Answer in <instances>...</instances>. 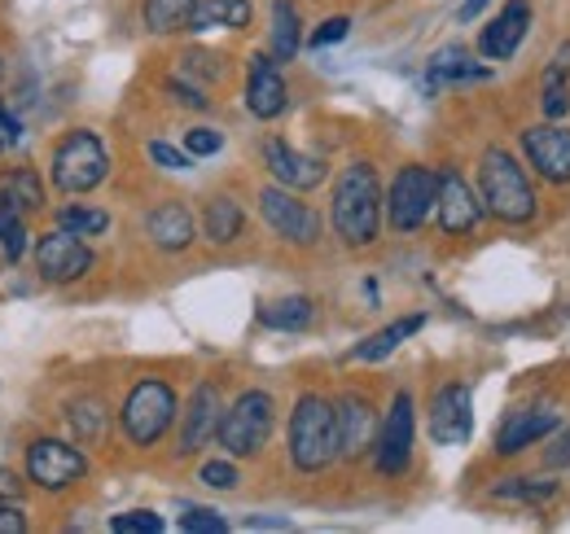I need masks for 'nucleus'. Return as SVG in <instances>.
I'll use <instances>...</instances> for the list:
<instances>
[{
    "mask_svg": "<svg viewBox=\"0 0 570 534\" xmlns=\"http://www.w3.org/2000/svg\"><path fill=\"white\" fill-rule=\"evenodd\" d=\"M382 210H386V194L382 180L368 162H347L338 185H334V233L343 246L364 250L377 241L382 233Z\"/></svg>",
    "mask_w": 570,
    "mask_h": 534,
    "instance_id": "obj_1",
    "label": "nucleus"
},
{
    "mask_svg": "<svg viewBox=\"0 0 570 534\" xmlns=\"http://www.w3.org/2000/svg\"><path fill=\"white\" fill-rule=\"evenodd\" d=\"M289 465L298 473H321L338 461V416L325 395H298L289 412Z\"/></svg>",
    "mask_w": 570,
    "mask_h": 534,
    "instance_id": "obj_2",
    "label": "nucleus"
},
{
    "mask_svg": "<svg viewBox=\"0 0 570 534\" xmlns=\"http://www.w3.org/2000/svg\"><path fill=\"white\" fill-rule=\"evenodd\" d=\"M479 194L483 210L504 224H531L535 219V189L522 171V162L509 149H488L479 162Z\"/></svg>",
    "mask_w": 570,
    "mask_h": 534,
    "instance_id": "obj_3",
    "label": "nucleus"
},
{
    "mask_svg": "<svg viewBox=\"0 0 570 534\" xmlns=\"http://www.w3.org/2000/svg\"><path fill=\"white\" fill-rule=\"evenodd\" d=\"M273 425H277V403H273V395L268 390H242L237 399L228 403V412L219 416L215 443L224 447V456L250 461V456H259L268 447Z\"/></svg>",
    "mask_w": 570,
    "mask_h": 534,
    "instance_id": "obj_4",
    "label": "nucleus"
},
{
    "mask_svg": "<svg viewBox=\"0 0 570 534\" xmlns=\"http://www.w3.org/2000/svg\"><path fill=\"white\" fill-rule=\"evenodd\" d=\"M176 412H180L176 390H171L167 382H158V377H145V382H137V386L128 390L124 412H119L124 438H128L132 447H154V443L171 429Z\"/></svg>",
    "mask_w": 570,
    "mask_h": 534,
    "instance_id": "obj_5",
    "label": "nucleus"
},
{
    "mask_svg": "<svg viewBox=\"0 0 570 534\" xmlns=\"http://www.w3.org/2000/svg\"><path fill=\"white\" fill-rule=\"evenodd\" d=\"M110 171V154L97 132H67L53 149V185L62 194H92Z\"/></svg>",
    "mask_w": 570,
    "mask_h": 534,
    "instance_id": "obj_6",
    "label": "nucleus"
},
{
    "mask_svg": "<svg viewBox=\"0 0 570 534\" xmlns=\"http://www.w3.org/2000/svg\"><path fill=\"white\" fill-rule=\"evenodd\" d=\"M434 194H439V176L430 167H422V162L400 167V176L386 189V219H391V228L400 237L417 233L430 219V210H434Z\"/></svg>",
    "mask_w": 570,
    "mask_h": 534,
    "instance_id": "obj_7",
    "label": "nucleus"
},
{
    "mask_svg": "<svg viewBox=\"0 0 570 534\" xmlns=\"http://www.w3.org/2000/svg\"><path fill=\"white\" fill-rule=\"evenodd\" d=\"M413 443H417V412H413V395L400 390L391 399L386 421L377 425V438H373V465L382 477H404L413 465Z\"/></svg>",
    "mask_w": 570,
    "mask_h": 534,
    "instance_id": "obj_8",
    "label": "nucleus"
},
{
    "mask_svg": "<svg viewBox=\"0 0 570 534\" xmlns=\"http://www.w3.org/2000/svg\"><path fill=\"white\" fill-rule=\"evenodd\" d=\"M259 215L289 246H316L321 241V215L303 198H294V189H285V185L259 189Z\"/></svg>",
    "mask_w": 570,
    "mask_h": 534,
    "instance_id": "obj_9",
    "label": "nucleus"
},
{
    "mask_svg": "<svg viewBox=\"0 0 570 534\" xmlns=\"http://www.w3.org/2000/svg\"><path fill=\"white\" fill-rule=\"evenodd\" d=\"M88 473V461L83 452L62 443V438H36L27 447V477L40 486V491H71L75 482H83Z\"/></svg>",
    "mask_w": 570,
    "mask_h": 534,
    "instance_id": "obj_10",
    "label": "nucleus"
},
{
    "mask_svg": "<svg viewBox=\"0 0 570 534\" xmlns=\"http://www.w3.org/2000/svg\"><path fill=\"white\" fill-rule=\"evenodd\" d=\"M434 215H439V228L448 237H470L483 219V198L470 189V180L456 171V167H443L439 171V194H434Z\"/></svg>",
    "mask_w": 570,
    "mask_h": 534,
    "instance_id": "obj_11",
    "label": "nucleus"
},
{
    "mask_svg": "<svg viewBox=\"0 0 570 534\" xmlns=\"http://www.w3.org/2000/svg\"><path fill=\"white\" fill-rule=\"evenodd\" d=\"M474 434V395L465 382H448L430 399V438L443 447H461Z\"/></svg>",
    "mask_w": 570,
    "mask_h": 534,
    "instance_id": "obj_12",
    "label": "nucleus"
},
{
    "mask_svg": "<svg viewBox=\"0 0 570 534\" xmlns=\"http://www.w3.org/2000/svg\"><path fill=\"white\" fill-rule=\"evenodd\" d=\"M36 267L49 285H71L79 280L88 267H92V250L83 246V237L71 228H58V233H45L36 241Z\"/></svg>",
    "mask_w": 570,
    "mask_h": 534,
    "instance_id": "obj_13",
    "label": "nucleus"
},
{
    "mask_svg": "<svg viewBox=\"0 0 570 534\" xmlns=\"http://www.w3.org/2000/svg\"><path fill=\"white\" fill-rule=\"evenodd\" d=\"M522 154L531 162L535 176H544L549 185H570V132L553 123H535L522 132Z\"/></svg>",
    "mask_w": 570,
    "mask_h": 534,
    "instance_id": "obj_14",
    "label": "nucleus"
},
{
    "mask_svg": "<svg viewBox=\"0 0 570 534\" xmlns=\"http://www.w3.org/2000/svg\"><path fill=\"white\" fill-rule=\"evenodd\" d=\"M264 167L273 171L277 185L294 189V194H307V189L325 185V176H330V167H325L321 158L298 154L294 145H285L282 136H268V140H264Z\"/></svg>",
    "mask_w": 570,
    "mask_h": 534,
    "instance_id": "obj_15",
    "label": "nucleus"
},
{
    "mask_svg": "<svg viewBox=\"0 0 570 534\" xmlns=\"http://www.w3.org/2000/svg\"><path fill=\"white\" fill-rule=\"evenodd\" d=\"M219 416H224V399H219V386L215 382H203L194 395H189V407H185V421H180V443H176V456H198L219 429Z\"/></svg>",
    "mask_w": 570,
    "mask_h": 534,
    "instance_id": "obj_16",
    "label": "nucleus"
},
{
    "mask_svg": "<svg viewBox=\"0 0 570 534\" xmlns=\"http://www.w3.org/2000/svg\"><path fill=\"white\" fill-rule=\"evenodd\" d=\"M562 429V416H558V407H518V412H509L504 421H500L497 429V456H518V452H527L531 443H540V438H549V434H558Z\"/></svg>",
    "mask_w": 570,
    "mask_h": 534,
    "instance_id": "obj_17",
    "label": "nucleus"
},
{
    "mask_svg": "<svg viewBox=\"0 0 570 534\" xmlns=\"http://www.w3.org/2000/svg\"><path fill=\"white\" fill-rule=\"evenodd\" d=\"M527 31H531V4L527 0H504V9H500L497 18L483 27V36H479V58H492V62L513 58L522 49Z\"/></svg>",
    "mask_w": 570,
    "mask_h": 534,
    "instance_id": "obj_18",
    "label": "nucleus"
},
{
    "mask_svg": "<svg viewBox=\"0 0 570 534\" xmlns=\"http://www.w3.org/2000/svg\"><path fill=\"white\" fill-rule=\"evenodd\" d=\"M334 416H338V456L343 461H360L373 447V438H377L373 403L352 390V395H343V399L334 403Z\"/></svg>",
    "mask_w": 570,
    "mask_h": 534,
    "instance_id": "obj_19",
    "label": "nucleus"
},
{
    "mask_svg": "<svg viewBox=\"0 0 570 534\" xmlns=\"http://www.w3.org/2000/svg\"><path fill=\"white\" fill-rule=\"evenodd\" d=\"M285 106H289V88H285L282 70L268 53H255L250 58V70H246V110L255 119H277Z\"/></svg>",
    "mask_w": 570,
    "mask_h": 534,
    "instance_id": "obj_20",
    "label": "nucleus"
},
{
    "mask_svg": "<svg viewBox=\"0 0 570 534\" xmlns=\"http://www.w3.org/2000/svg\"><path fill=\"white\" fill-rule=\"evenodd\" d=\"M145 233H149V241L158 246V250H189L194 246V237H198V224H194V215H189V206H180V201H163V206H154L149 215H145Z\"/></svg>",
    "mask_w": 570,
    "mask_h": 534,
    "instance_id": "obj_21",
    "label": "nucleus"
},
{
    "mask_svg": "<svg viewBox=\"0 0 570 534\" xmlns=\"http://www.w3.org/2000/svg\"><path fill=\"white\" fill-rule=\"evenodd\" d=\"M426 329V316L422 312H413V316H400V320H391L386 329H377L373 337H364L356 350H352V359L356 364H377V359H386L395 346H404L413 334H422Z\"/></svg>",
    "mask_w": 570,
    "mask_h": 534,
    "instance_id": "obj_22",
    "label": "nucleus"
},
{
    "mask_svg": "<svg viewBox=\"0 0 570 534\" xmlns=\"http://www.w3.org/2000/svg\"><path fill=\"white\" fill-rule=\"evenodd\" d=\"M250 18H255L250 0H194V9H189V31H212V27H233V31H242V27H250Z\"/></svg>",
    "mask_w": 570,
    "mask_h": 534,
    "instance_id": "obj_23",
    "label": "nucleus"
},
{
    "mask_svg": "<svg viewBox=\"0 0 570 534\" xmlns=\"http://www.w3.org/2000/svg\"><path fill=\"white\" fill-rule=\"evenodd\" d=\"M312 320H316V307H312V298H303V294H294V298H273V303L259 307V325H264V329H277V334H303Z\"/></svg>",
    "mask_w": 570,
    "mask_h": 534,
    "instance_id": "obj_24",
    "label": "nucleus"
},
{
    "mask_svg": "<svg viewBox=\"0 0 570 534\" xmlns=\"http://www.w3.org/2000/svg\"><path fill=\"white\" fill-rule=\"evenodd\" d=\"M242 228H246L242 206L228 198V194H215V198L207 201V210H203V233H207V241H212V246H228V241L242 237Z\"/></svg>",
    "mask_w": 570,
    "mask_h": 534,
    "instance_id": "obj_25",
    "label": "nucleus"
},
{
    "mask_svg": "<svg viewBox=\"0 0 570 534\" xmlns=\"http://www.w3.org/2000/svg\"><path fill=\"white\" fill-rule=\"evenodd\" d=\"M540 106L549 119H562L570 110V44L562 49V58L544 70V83H540Z\"/></svg>",
    "mask_w": 570,
    "mask_h": 534,
    "instance_id": "obj_26",
    "label": "nucleus"
},
{
    "mask_svg": "<svg viewBox=\"0 0 570 534\" xmlns=\"http://www.w3.org/2000/svg\"><path fill=\"white\" fill-rule=\"evenodd\" d=\"M298 44H303L298 9L289 0H273V62H294Z\"/></svg>",
    "mask_w": 570,
    "mask_h": 534,
    "instance_id": "obj_27",
    "label": "nucleus"
},
{
    "mask_svg": "<svg viewBox=\"0 0 570 534\" xmlns=\"http://www.w3.org/2000/svg\"><path fill=\"white\" fill-rule=\"evenodd\" d=\"M189 9L194 0H145L141 18L154 36H176V31H189Z\"/></svg>",
    "mask_w": 570,
    "mask_h": 534,
    "instance_id": "obj_28",
    "label": "nucleus"
},
{
    "mask_svg": "<svg viewBox=\"0 0 570 534\" xmlns=\"http://www.w3.org/2000/svg\"><path fill=\"white\" fill-rule=\"evenodd\" d=\"M0 198L9 201L18 215H36L45 206V185H40V176L31 167H18V171L4 176V194Z\"/></svg>",
    "mask_w": 570,
    "mask_h": 534,
    "instance_id": "obj_29",
    "label": "nucleus"
},
{
    "mask_svg": "<svg viewBox=\"0 0 570 534\" xmlns=\"http://www.w3.org/2000/svg\"><path fill=\"white\" fill-rule=\"evenodd\" d=\"M67 421H71V434L79 443H101L110 429V412L101 399H75L67 407Z\"/></svg>",
    "mask_w": 570,
    "mask_h": 534,
    "instance_id": "obj_30",
    "label": "nucleus"
},
{
    "mask_svg": "<svg viewBox=\"0 0 570 534\" xmlns=\"http://www.w3.org/2000/svg\"><path fill=\"white\" fill-rule=\"evenodd\" d=\"M479 79H488V67L470 62L461 49H443L430 62V83H479Z\"/></svg>",
    "mask_w": 570,
    "mask_h": 534,
    "instance_id": "obj_31",
    "label": "nucleus"
},
{
    "mask_svg": "<svg viewBox=\"0 0 570 534\" xmlns=\"http://www.w3.org/2000/svg\"><path fill=\"white\" fill-rule=\"evenodd\" d=\"M562 491L558 477H540V473H522V477H509L500 482L497 495L500 500H522V504H540V500H553Z\"/></svg>",
    "mask_w": 570,
    "mask_h": 534,
    "instance_id": "obj_32",
    "label": "nucleus"
},
{
    "mask_svg": "<svg viewBox=\"0 0 570 534\" xmlns=\"http://www.w3.org/2000/svg\"><path fill=\"white\" fill-rule=\"evenodd\" d=\"M58 224L79 233V237H101V233L110 228V215L97 210V206H67V210L58 215Z\"/></svg>",
    "mask_w": 570,
    "mask_h": 534,
    "instance_id": "obj_33",
    "label": "nucleus"
},
{
    "mask_svg": "<svg viewBox=\"0 0 570 534\" xmlns=\"http://www.w3.org/2000/svg\"><path fill=\"white\" fill-rule=\"evenodd\" d=\"M0 250L9 255V259H22V250H27V228H22V215L9 206V201L0 198Z\"/></svg>",
    "mask_w": 570,
    "mask_h": 534,
    "instance_id": "obj_34",
    "label": "nucleus"
},
{
    "mask_svg": "<svg viewBox=\"0 0 570 534\" xmlns=\"http://www.w3.org/2000/svg\"><path fill=\"white\" fill-rule=\"evenodd\" d=\"M198 477H203V486H212V491H233V486L242 482L233 456H228V461H207V465L198 468Z\"/></svg>",
    "mask_w": 570,
    "mask_h": 534,
    "instance_id": "obj_35",
    "label": "nucleus"
},
{
    "mask_svg": "<svg viewBox=\"0 0 570 534\" xmlns=\"http://www.w3.org/2000/svg\"><path fill=\"white\" fill-rule=\"evenodd\" d=\"M180 531H194V534H224L228 531V522L212 513V508H189L185 517H180Z\"/></svg>",
    "mask_w": 570,
    "mask_h": 534,
    "instance_id": "obj_36",
    "label": "nucleus"
},
{
    "mask_svg": "<svg viewBox=\"0 0 570 534\" xmlns=\"http://www.w3.org/2000/svg\"><path fill=\"white\" fill-rule=\"evenodd\" d=\"M347 31H352V18H343V13H338V18H325V22L312 31V40H307V44H312V49H325V44L347 40Z\"/></svg>",
    "mask_w": 570,
    "mask_h": 534,
    "instance_id": "obj_37",
    "label": "nucleus"
},
{
    "mask_svg": "<svg viewBox=\"0 0 570 534\" xmlns=\"http://www.w3.org/2000/svg\"><path fill=\"white\" fill-rule=\"evenodd\" d=\"M110 531H132V534H158L163 531V517H154V513H145V508H137V513H124V517H115L110 522Z\"/></svg>",
    "mask_w": 570,
    "mask_h": 534,
    "instance_id": "obj_38",
    "label": "nucleus"
},
{
    "mask_svg": "<svg viewBox=\"0 0 570 534\" xmlns=\"http://www.w3.org/2000/svg\"><path fill=\"white\" fill-rule=\"evenodd\" d=\"M185 149H189V158H207V154H219V149H224V136L212 132V128H189Z\"/></svg>",
    "mask_w": 570,
    "mask_h": 534,
    "instance_id": "obj_39",
    "label": "nucleus"
},
{
    "mask_svg": "<svg viewBox=\"0 0 570 534\" xmlns=\"http://www.w3.org/2000/svg\"><path fill=\"white\" fill-rule=\"evenodd\" d=\"M149 158H154L158 167H167V171H185V167H194L189 154H180V149L167 145V140H149Z\"/></svg>",
    "mask_w": 570,
    "mask_h": 534,
    "instance_id": "obj_40",
    "label": "nucleus"
},
{
    "mask_svg": "<svg viewBox=\"0 0 570 534\" xmlns=\"http://www.w3.org/2000/svg\"><path fill=\"white\" fill-rule=\"evenodd\" d=\"M167 88L176 92V101H180V106H194V110H207V106H212V101H207L198 88H189V83H180V79H171Z\"/></svg>",
    "mask_w": 570,
    "mask_h": 534,
    "instance_id": "obj_41",
    "label": "nucleus"
},
{
    "mask_svg": "<svg viewBox=\"0 0 570 534\" xmlns=\"http://www.w3.org/2000/svg\"><path fill=\"white\" fill-rule=\"evenodd\" d=\"M544 461H549V468H567L570 465V429H562V434H558V443H549Z\"/></svg>",
    "mask_w": 570,
    "mask_h": 534,
    "instance_id": "obj_42",
    "label": "nucleus"
},
{
    "mask_svg": "<svg viewBox=\"0 0 570 534\" xmlns=\"http://www.w3.org/2000/svg\"><path fill=\"white\" fill-rule=\"evenodd\" d=\"M22 500V477L13 468H0V504H18Z\"/></svg>",
    "mask_w": 570,
    "mask_h": 534,
    "instance_id": "obj_43",
    "label": "nucleus"
},
{
    "mask_svg": "<svg viewBox=\"0 0 570 534\" xmlns=\"http://www.w3.org/2000/svg\"><path fill=\"white\" fill-rule=\"evenodd\" d=\"M22 531H27V517L13 504H0V534H22Z\"/></svg>",
    "mask_w": 570,
    "mask_h": 534,
    "instance_id": "obj_44",
    "label": "nucleus"
},
{
    "mask_svg": "<svg viewBox=\"0 0 570 534\" xmlns=\"http://www.w3.org/2000/svg\"><path fill=\"white\" fill-rule=\"evenodd\" d=\"M488 4H492V0H465V4H461V22H474V18H479Z\"/></svg>",
    "mask_w": 570,
    "mask_h": 534,
    "instance_id": "obj_45",
    "label": "nucleus"
},
{
    "mask_svg": "<svg viewBox=\"0 0 570 534\" xmlns=\"http://www.w3.org/2000/svg\"><path fill=\"white\" fill-rule=\"evenodd\" d=\"M0 83H4V62H0Z\"/></svg>",
    "mask_w": 570,
    "mask_h": 534,
    "instance_id": "obj_46",
    "label": "nucleus"
},
{
    "mask_svg": "<svg viewBox=\"0 0 570 534\" xmlns=\"http://www.w3.org/2000/svg\"><path fill=\"white\" fill-rule=\"evenodd\" d=\"M0 149H4V136H0Z\"/></svg>",
    "mask_w": 570,
    "mask_h": 534,
    "instance_id": "obj_47",
    "label": "nucleus"
}]
</instances>
